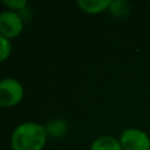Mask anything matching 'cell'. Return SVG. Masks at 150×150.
Wrapping results in <instances>:
<instances>
[{"mask_svg": "<svg viewBox=\"0 0 150 150\" xmlns=\"http://www.w3.org/2000/svg\"><path fill=\"white\" fill-rule=\"evenodd\" d=\"M47 132L45 125L34 122L19 124L11 137L13 150H42L46 145Z\"/></svg>", "mask_w": 150, "mask_h": 150, "instance_id": "obj_1", "label": "cell"}, {"mask_svg": "<svg viewBox=\"0 0 150 150\" xmlns=\"http://www.w3.org/2000/svg\"><path fill=\"white\" fill-rule=\"evenodd\" d=\"M23 97L22 84L12 77L0 81V107L11 108L21 102Z\"/></svg>", "mask_w": 150, "mask_h": 150, "instance_id": "obj_2", "label": "cell"}, {"mask_svg": "<svg viewBox=\"0 0 150 150\" xmlns=\"http://www.w3.org/2000/svg\"><path fill=\"white\" fill-rule=\"evenodd\" d=\"M23 29V20L18 12L4 11L0 13V34L11 40L21 34Z\"/></svg>", "mask_w": 150, "mask_h": 150, "instance_id": "obj_3", "label": "cell"}, {"mask_svg": "<svg viewBox=\"0 0 150 150\" xmlns=\"http://www.w3.org/2000/svg\"><path fill=\"white\" fill-rule=\"evenodd\" d=\"M120 143L123 150H149L150 148L149 137L136 128L125 129L121 135Z\"/></svg>", "mask_w": 150, "mask_h": 150, "instance_id": "obj_4", "label": "cell"}, {"mask_svg": "<svg viewBox=\"0 0 150 150\" xmlns=\"http://www.w3.org/2000/svg\"><path fill=\"white\" fill-rule=\"evenodd\" d=\"M109 0H80L77 1L79 7L82 12L88 14H97L109 8L110 6Z\"/></svg>", "mask_w": 150, "mask_h": 150, "instance_id": "obj_5", "label": "cell"}, {"mask_svg": "<svg viewBox=\"0 0 150 150\" xmlns=\"http://www.w3.org/2000/svg\"><path fill=\"white\" fill-rule=\"evenodd\" d=\"M90 150H123L120 141L111 136H101L96 138L91 146Z\"/></svg>", "mask_w": 150, "mask_h": 150, "instance_id": "obj_6", "label": "cell"}, {"mask_svg": "<svg viewBox=\"0 0 150 150\" xmlns=\"http://www.w3.org/2000/svg\"><path fill=\"white\" fill-rule=\"evenodd\" d=\"M47 135L52 137H61L67 132V123L61 118H53L45 125Z\"/></svg>", "mask_w": 150, "mask_h": 150, "instance_id": "obj_7", "label": "cell"}, {"mask_svg": "<svg viewBox=\"0 0 150 150\" xmlns=\"http://www.w3.org/2000/svg\"><path fill=\"white\" fill-rule=\"evenodd\" d=\"M109 11L114 16L122 18L128 14L129 12V5L125 1H111L109 6Z\"/></svg>", "mask_w": 150, "mask_h": 150, "instance_id": "obj_8", "label": "cell"}, {"mask_svg": "<svg viewBox=\"0 0 150 150\" xmlns=\"http://www.w3.org/2000/svg\"><path fill=\"white\" fill-rule=\"evenodd\" d=\"M12 53V43L8 39L0 34V62H4L9 57Z\"/></svg>", "mask_w": 150, "mask_h": 150, "instance_id": "obj_9", "label": "cell"}, {"mask_svg": "<svg viewBox=\"0 0 150 150\" xmlns=\"http://www.w3.org/2000/svg\"><path fill=\"white\" fill-rule=\"evenodd\" d=\"M2 4L7 8H9V11L18 12V11H23L28 2L26 0H9V1H4Z\"/></svg>", "mask_w": 150, "mask_h": 150, "instance_id": "obj_10", "label": "cell"}, {"mask_svg": "<svg viewBox=\"0 0 150 150\" xmlns=\"http://www.w3.org/2000/svg\"><path fill=\"white\" fill-rule=\"evenodd\" d=\"M149 150H150V148H149Z\"/></svg>", "mask_w": 150, "mask_h": 150, "instance_id": "obj_11", "label": "cell"}]
</instances>
